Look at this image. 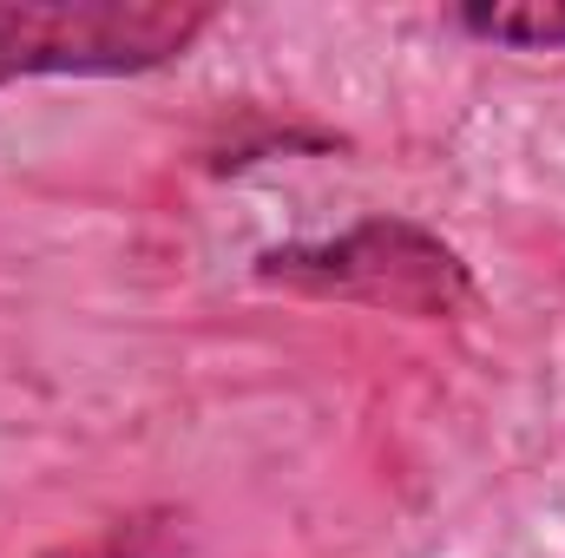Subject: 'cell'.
<instances>
[{"label": "cell", "mask_w": 565, "mask_h": 558, "mask_svg": "<svg viewBox=\"0 0 565 558\" xmlns=\"http://www.w3.org/2000/svg\"><path fill=\"white\" fill-rule=\"evenodd\" d=\"M211 7L171 0H0V86L7 79H119L191 53Z\"/></svg>", "instance_id": "obj_1"}, {"label": "cell", "mask_w": 565, "mask_h": 558, "mask_svg": "<svg viewBox=\"0 0 565 558\" xmlns=\"http://www.w3.org/2000/svg\"><path fill=\"white\" fill-rule=\"evenodd\" d=\"M473 40L513 46V53H559L565 46V0H500V7H460L454 13Z\"/></svg>", "instance_id": "obj_3"}, {"label": "cell", "mask_w": 565, "mask_h": 558, "mask_svg": "<svg viewBox=\"0 0 565 558\" xmlns=\"http://www.w3.org/2000/svg\"><path fill=\"white\" fill-rule=\"evenodd\" d=\"M46 558H132L126 546H60V552H46Z\"/></svg>", "instance_id": "obj_4"}, {"label": "cell", "mask_w": 565, "mask_h": 558, "mask_svg": "<svg viewBox=\"0 0 565 558\" xmlns=\"http://www.w3.org/2000/svg\"><path fill=\"white\" fill-rule=\"evenodd\" d=\"M257 277L309 289V296H349V302H369L388 315H422V322L473 309V270L460 264V250L402 217H369L322 244L264 250Z\"/></svg>", "instance_id": "obj_2"}]
</instances>
